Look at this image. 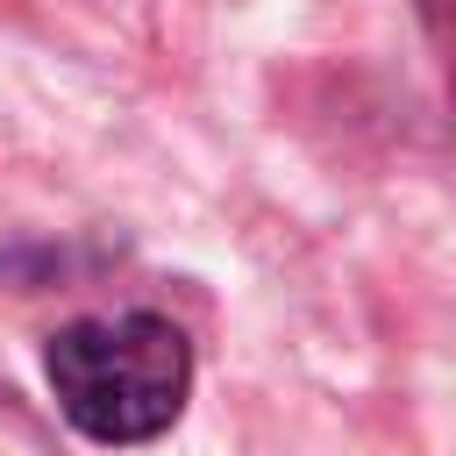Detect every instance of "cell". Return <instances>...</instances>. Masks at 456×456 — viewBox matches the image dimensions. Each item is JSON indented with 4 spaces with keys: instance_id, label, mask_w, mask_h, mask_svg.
I'll return each mask as SVG.
<instances>
[{
    "instance_id": "cell-1",
    "label": "cell",
    "mask_w": 456,
    "mask_h": 456,
    "mask_svg": "<svg viewBox=\"0 0 456 456\" xmlns=\"http://www.w3.org/2000/svg\"><path fill=\"white\" fill-rule=\"evenodd\" d=\"M43 378L57 413L107 449L157 442L192 392V342L164 314H93L50 335Z\"/></svg>"
},
{
    "instance_id": "cell-2",
    "label": "cell",
    "mask_w": 456,
    "mask_h": 456,
    "mask_svg": "<svg viewBox=\"0 0 456 456\" xmlns=\"http://www.w3.org/2000/svg\"><path fill=\"white\" fill-rule=\"evenodd\" d=\"M428 7V28H442V0H420Z\"/></svg>"
}]
</instances>
